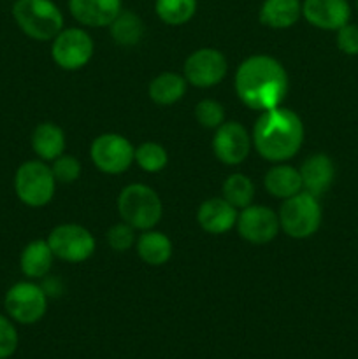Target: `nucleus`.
<instances>
[{
	"instance_id": "23",
	"label": "nucleus",
	"mask_w": 358,
	"mask_h": 359,
	"mask_svg": "<svg viewBox=\"0 0 358 359\" xmlns=\"http://www.w3.org/2000/svg\"><path fill=\"white\" fill-rule=\"evenodd\" d=\"M186 86L188 83L185 76L175 72H164L151 81L147 95L158 105H174L185 97Z\"/></svg>"
},
{
	"instance_id": "25",
	"label": "nucleus",
	"mask_w": 358,
	"mask_h": 359,
	"mask_svg": "<svg viewBox=\"0 0 358 359\" xmlns=\"http://www.w3.org/2000/svg\"><path fill=\"white\" fill-rule=\"evenodd\" d=\"M197 6V0H154V13L165 25L181 27L193 20Z\"/></svg>"
},
{
	"instance_id": "24",
	"label": "nucleus",
	"mask_w": 358,
	"mask_h": 359,
	"mask_svg": "<svg viewBox=\"0 0 358 359\" xmlns=\"http://www.w3.org/2000/svg\"><path fill=\"white\" fill-rule=\"evenodd\" d=\"M109 34L112 41L123 48H132L137 46L144 37V23L140 16H137L132 11H119L118 16L109 25Z\"/></svg>"
},
{
	"instance_id": "31",
	"label": "nucleus",
	"mask_w": 358,
	"mask_h": 359,
	"mask_svg": "<svg viewBox=\"0 0 358 359\" xmlns=\"http://www.w3.org/2000/svg\"><path fill=\"white\" fill-rule=\"evenodd\" d=\"M20 337L14 326V321L9 316L0 314V359H9L16 353Z\"/></svg>"
},
{
	"instance_id": "10",
	"label": "nucleus",
	"mask_w": 358,
	"mask_h": 359,
	"mask_svg": "<svg viewBox=\"0 0 358 359\" xmlns=\"http://www.w3.org/2000/svg\"><path fill=\"white\" fill-rule=\"evenodd\" d=\"M51 42L53 62L63 70H79L93 58V39L79 27L63 28Z\"/></svg>"
},
{
	"instance_id": "20",
	"label": "nucleus",
	"mask_w": 358,
	"mask_h": 359,
	"mask_svg": "<svg viewBox=\"0 0 358 359\" xmlns=\"http://www.w3.org/2000/svg\"><path fill=\"white\" fill-rule=\"evenodd\" d=\"M32 149L39 160L53 161L65 153L67 139L63 130L51 121L41 123L32 132Z\"/></svg>"
},
{
	"instance_id": "17",
	"label": "nucleus",
	"mask_w": 358,
	"mask_h": 359,
	"mask_svg": "<svg viewBox=\"0 0 358 359\" xmlns=\"http://www.w3.org/2000/svg\"><path fill=\"white\" fill-rule=\"evenodd\" d=\"M237 209L230 205L223 196L206 200L197 210V221L200 228L211 235H223L230 231L237 223Z\"/></svg>"
},
{
	"instance_id": "19",
	"label": "nucleus",
	"mask_w": 358,
	"mask_h": 359,
	"mask_svg": "<svg viewBox=\"0 0 358 359\" xmlns=\"http://www.w3.org/2000/svg\"><path fill=\"white\" fill-rule=\"evenodd\" d=\"M55 255L49 248L48 241H32L23 248L20 255V270L30 280L44 279L51 272Z\"/></svg>"
},
{
	"instance_id": "3",
	"label": "nucleus",
	"mask_w": 358,
	"mask_h": 359,
	"mask_svg": "<svg viewBox=\"0 0 358 359\" xmlns=\"http://www.w3.org/2000/svg\"><path fill=\"white\" fill-rule=\"evenodd\" d=\"M13 18L27 37L53 41L63 30V14L53 0H14Z\"/></svg>"
},
{
	"instance_id": "9",
	"label": "nucleus",
	"mask_w": 358,
	"mask_h": 359,
	"mask_svg": "<svg viewBox=\"0 0 358 359\" xmlns=\"http://www.w3.org/2000/svg\"><path fill=\"white\" fill-rule=\"evenodd\" d=\"M48 244L55 258L67 263H83L95 252V237L88 228L76 223H63L53 228Z\"/></svg>"
},
{
	"instance_id": "21",
	"label": "nucleus",
	"mask_w": 358,
	"mask_h": 359,
	"mask_svg": "<svg viewBox=\"0 0 358 359\" xmlns=\"http://www.w3.org/2000/svg\"><path fill=\"white\" fill-rule=\"evenodd\" d=\"M263 186L270 196L279 200L291 198L304 189L298 168L284 163H276L267 170L265 177H263Z\"/></svg>"
},
{
	"instance_id": "29",
	"label": "nucleus",
	"mask_w": 358,
	"mask_h": 359,
	"mask_svg": "<svg viewBox=\"0 0 358 359\" xmlns=\"http://www.w3.org/2000/svg\"><path fill=\"white\" fill-rule=\"evenodd\" d=\"M135 228L130 226L128 223L121 221V223L112 224L105 233V241H107L109 248L116 252H126L135 245Z\"/></svg>"
},
{
	"instance_id": "33",
	"label": "nucleus",
	"mask_w": 358,
	"mask_h": 359,
	"mask_svg": "<svg viewBox=\"0 0 358 359\" xmlns=\"http://www.w3.org/2000/svg\"><path fill=\"white\" fill-rule=\"evenodd\" d=\"M357 9H358V0H357Z\"/></svg>"
},
{
	"instance_id": "6",
	"label": "nucleus",
	"mask_w": 358,
	"mask_h": 359,
	"mask_svg": "<svg viewBox=\"0 0 358 359\" xmlns=\"http://www.w3.org/2000/svg\"><path fill=\"white\" fill-rule=\"evenodd\" d=\"M56 179L51 165L42 160H28L14 174V193L21 203L32 209L48 205L55 196Z\"/></svg>"
},
{
	"instance_id": "26",
	"label": "nucleus",
	"mask_w": 358,
	"mask_h": 359,
	"mask_svg": "<svg viewBox=\"0 0 358 359\" xmlns=\"http://www.w3.org/2000/svg\"><path fill=\"white\" fill-rule=\"evenodd\" d=\"M223 198L237 210L244 209L253 203L255 184L246 174H241V172L230 174L223 182Z\"/></svg>"
},
{
	"instance_id": "30",
	"label": "nucleus",
	"mask_w": 358,
	"mask_h": 359,
	"mask_svg": "<svg viewBox=\"0 0 358 359\" xmlns=\"http://www.w3.org/2000/svg\"><path fill=\"white\" fill-rule=\"evenodd\" d=\"M51 170L55 175L56 182H62V184H72L79 179L81 175V161L76 156H70V154L63 153L62 156H58L56 160L51 161Z\"/></svg>"
},
{
	"instance_id": "14",
	"label": "nucleus",
	"mask_w": 358,
	"mask_h": 359,
	"mask_svg": "<svg viewBox=\"0 0 358 359\" xmlns=\"http://www.w3.org/2000/svg\"><path fill=\"white\" fill-rule=\"evenodd\" d=\"M302 18L319 30H339L350 23L351 6L347 0H304Z\"/></svg>"
},
{
	"instance_id": "18",
	"label": "nucleus",
	"mask_w": 358,
	"mask_h": 359,
	"mask_svg": "<svg viewBox=\"0 0 358 359\" xmlns=\"http://www.w3.org/2000/svg\"><path fill=\"white\" fill-rule=\"evenodd\" d=\"M302 18V0H263L258 11L260 23L272 30L291 28Z\"/></svg>"
},
{
	"instance_id": "2",
	"label": "nucleus",
	"mask_w": 358,
	"mask_h": 359,
	"mask_svg": "<svg viewBox=\"0 0 358 359\" xmlns=\"http://www.w3.org/2000/svg\"><path fill=\"white\" fill-rule=\"evenodd\" d=\"M304 123L291 109L274 107L260 112L251 132L256 153L272 163H284L300 151L304 144Z\"/></svg>"
},
{
	"instance_id": "5",
	"label": "nucleus",
	"mask_w": 358,
	"mask_h": 359,
	"mask_svg": "<svg viewBox=\"0 0 358 359\" xmlns=\"http://www.w3.org/2000/svg\"><path fill=\"white\" fill-rule=\"evenodd\" d=\"M279 224L281 230L291 238L304 241L312 237L321 226L323 210L319 205L318 196L304 191L293 195L291 198L283 200L279 207Z\"/></svg>"
},
{
	"instance_id": "12",
	"label": "nucleus",
	"mask_w": 358,
	"mask_h": 359,
	"mask_svg": "<svg viewBox=\"0 0 358 359\" xmlns=\"http://www.w3.org/2000/svg\"><path fill=\"white\" fill-rule=\"evenodd\" d=\"M235 226L241 238L255 245L269 244L281 231L279 216L276 210L265 205H253V203L241 209Z\"/></svg>"
},
{
	"instance_id": "22",
	"label": "nucleus",
	"mask_w": 358,
	"mask_h": 359,
	"mask_svg": "<svg viewBox=\"0 0 358 359\" xmlns=\"http://www.w3.org/2000/svg\"><path fill=\"white\" fill-rule=\"evenodd\" d=\"M135 249L139 258L150 266H161L171 259L172 242L161 231L146 230L137 237Z\"/></svg>"
},
{
	"instance_id": "32",
	"label": "nucleus",
	"mask_w": 358,
	"mask_h": 359,
	"mask_svg": "<svg viewBox=\"0 0 358 359\" xmlns=\"http://www.w3.org/2000/svg\"><path fill=\"white\" fill-rule=\"evenodd\" d=\"M337 48L347 56L358 55V27L357 25H344L337 30Z\"/></svg>"
},
{
	"instance_id": "11",
	"label": "nucleus",
	"mask_w": 358,
	"mask_h": 359,
	"mask_svg": "<svg viewBox=\"0 0 358 359\" xmlns=\"http://www.w3.org/2000/svg\"><path fill=\"white\" fill-rule=\"evenodd\" d=\"M228 62L220 49L200 48L186 58L183 76L195 88H213L225 79Z\"/></svg>"
},
{
	"instance_id": "16",
	"label": "nucleus",
	"mask_w": 358,
	"mask_h": 359,
	"mask_svg": "<svg viewBox=\"0 0 358 359\" xmlns=\"http://www.w3.org/2000/svg\"><path fill=\"white\" fill-rule=\"evenodd\" d=\"M298 172H300L304 191L318 198L332 188L333 179H336V167H333L332 158L323 153H314L305 158Z\"/></svg>"
},
{
	"instance_id": "1",
	"label": "nucleus",
	"mask_w": 358,
	"mask_h": 359,
	"mask_svg": "<svg viewBox=\"0 0 358 359\" xmlns=\"http://www.w3.org/2000/svg\"><path fill=\"white\" fill-rule=\"evenodd\" d=\"M234 88L246 107L263 112L283 105L290 79L279 60L269 55H253L239 65Z\"/></svg>"
},
{
	"instance_id": "8",
	"label": "nucleus",
	"mask_w": 358,
	"mask_h": 359,
	"mask_svg": "<svg viewBox=\"0 0 358 359\" xmlns=\"http://www.w3.org/2000/svg\"><path fill=\"white\" fill-rule=\"evenodd\" d=\"M90 158L100 172L118 175L132 167L135 147L121 133H102L91 142Z\"/></svg>"
},
{
	"instance_id": "27",
	"label": "nucleus",
	"mask_w": 358,
	"mask_h": 359,
	"mask_svg": "<svg viewBox=\"0 0 358 359\" xmlns=\"http://www.w3.org/2000/svg\"><path fill=\"white\" fill-rule=\"evenodd\" d=\"M137 165L142 168L147 174H157L161 172L168 163V154L161 144L158 142H142L140 146L135 147V158H133Z\"/></svg>"
},
{
	"instance_id": "13",
	"label": "nucleus",
	"mask_w": 358,
	"mask_h": 359,
	"mask_svg": "<svg viewBox=\"0 0 358 359\" xmlns=\"http://www.w3.org/2000/svg\"><path fill=\"white\" fill-rule=\"evenodd\" d=\"M251 135L248 130L237 121H225L218 126L213 137L214 156L223 165L234 167L241 165L251 151Z\"/></svg>"
},
{
	"instance_id": "7",
	"label": "nucleus",
	"mask_w": 358,
	"mask_h": 359,
	"mask_svg": "<svg viewBox=\"0 0 358 359\" xmlns=\"http://www.w3.org/2000/svg\"><path fill=\"white\" fill-rule=\"evenodd\" d=\"M48 298L41 284L21 280L7 290L4 297V309L18 325H35L46 316Z\"/></svg>"
},
{
	"instance_id": "4",
	"label": "nucleus",
	"mask_w": 358,
	"mask_h": 359,
	"mask_svg": "<svg viewBox=\"0 0 358 359\" xmlns=\"http://www.w3.org/2000/svg\"><path fill=\"white\" fill-rule=\"evenodd\" d=\"M116 205L121 221L139 231L153 230L164 216V203L158 193L139 182L125 186L119 191Z\"/></svg>"
},
{
	"instance_id": "15",
	"label": "nucleus",
	"mask_w": 358,
	"mask_h": 359,
	"mask_svg": "<svg viewBox=\"0 0 358 359\" xmlns=\"http://www.w3.org/2000/svg\"><path fill=\"white\" fill-rule=\"evenodd\" d=\"M121 9V0H69L74 20L90 28L109 27Z\"/></svg>"
},
{
	"instance_id": "28",
	"label": "nucleus",
	"mask_w": 358,
	"mask_h": 359,
	"mask_svg": "<svg viewBox=\"0 0 358 359\" xmlns=\"http://www.w3.org/2000/svg\"><path fill=\"white\" fill-rule=\"evenodd\" d=\"M195 119L202 128L216 130L225 123V107L213 98H204L197 104Z\"/></svg>"
}]
</instances>
